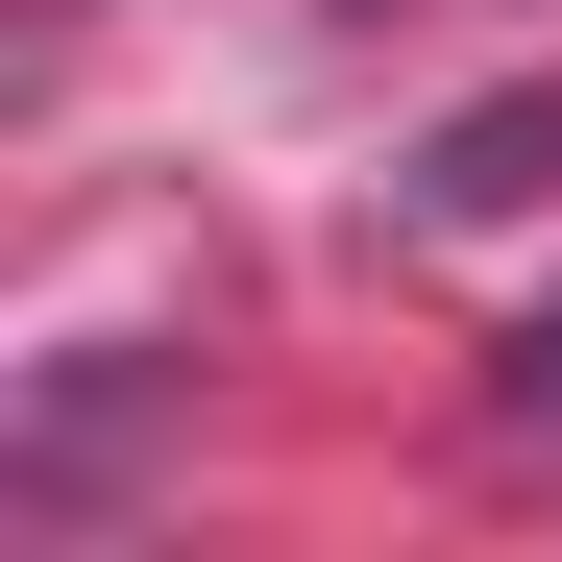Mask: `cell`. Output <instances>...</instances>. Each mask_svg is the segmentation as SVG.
I'll list each match as a JSON object with an SVG mask.
<instances>
[{"mask_svg":"<svg viewBox=\"0 0 562 562\" xmlns=\"http://www.w3.org/2000/svg\"><path fill=\"white\" fill-rule=\"evenodd\" d=\"M514 416H562V294H538V318H514Z\"/></svg>","mask_w":562,"mask_h":562,"instance_id":"1","label":"cell"}]
</instances>
